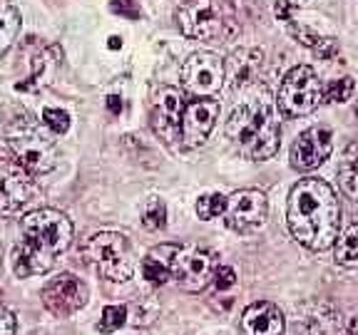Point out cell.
I'll return each instance as SVG.
<instances>
[{"instance_id": "obj_2", "label": "cell", "mask_w": 358, "mask_h": 335, "mask_svg": "<svg viewBox=\"0 0 358 335\" xmlns=\"http://www.w3.org/2000/svg\"><path fill=\"white\" fill-rule=\"evenodd\" d=\"M229 142L254 162H264L279 151V119H276L274 100L264 87H244V95L234 105L227 119Z\"/></svg>"}, {"instance_id": "obj_15", "label": "cell", "mask_w": 358, "mask_h": 335, "mask_svg": "<svg viewBox=\"0 0 358 335\" xmlns=\"http://www.w3.org/2000/svg\"><path fill=\"white\" fill-rule=\"evenodd\" d=\"M219 119V102L212 97H196L187 102L185 117H182V142L187 147H201L212 134Z\"/></svg>"}, {"instance_id": "obj_16", "label": "cell", "mask_w": 358, "mask_h": 335, "mask_svg": "<svg viewBox=\"0 0 358 335\" xmlns=\"http://www.w3.org/2000/svg\"><path fill=\"white\" fill-rule=\"evenodd\" d=\"M241 335H284V313L268 301L252 303L239 318Z\"/></svg>"}, {"instance_id": "obj_6", "label": "cell", "mask_w": 358, "mask_h": 335, "mask_svg": "<svg viewBox=\"0 0 358 335\" xmlns=\"http://www.w3.org/2000/svg\"><path fill=\"white\" fill-rule=\"evenodd\" d=\"M8 147L15 162L30 174H48L57 167V147L35 119L15 117L8 124Z\"/></svg>"}, {"instance_id": "obj_9", "label": "cell", "mask_w": 358, "mask_h": 335, "mask_svg": "<svg viewBox=\"0 0 358 335\" xmlns=\"http://www.w3.org/2000/svg\"><path fill=\"white\" fill-rule=\"evenodd\" d=\"M217 268V256L212 251L179 246L172 266V278L179 283V288L196 293V290H204L212 283Z\"/></svg>"}, {"instance_id": "obj_11", "label": "cell", "mask_w": 358, "mask_h": 335, "mask_svg": "<svg viewBox=\"0 0 358 335\" xmlns=\"http://www.w3.org/2000/svg\"><path fill=\"white\" fill-rule=\"evenodd\" d=\"M187 100L177 87H159L152 97L150 119L152 129L167 144L182 142V117H185Z\"/></svg>"}, {"instance_id": "obj_34", "label": "cell", "mask_w": 358, "mask_h": 335, "mask_svg": "<svg viewBox=\"0 0 358 335\" xmlns=\"http://www.w3.org/2000/svg\"><path fill=\"white\" fill-rule=\"evenodd\" d=\"M35 335H43V333H35Z\"/></svg>"}, {"instance_id": "obj_17", "label": "cell", "mask_w": 358, "mask_h": 335, "mask_svg": "<svg viewBox=\"0 0 358 335\" xmlns=\"http://www.w3.org/2000/svg\"><path fill=\"white\" fill-rule=\"evenodd\" d=\"M179 246L174 244H162L155 246L145 258H142V276H145L150 283H167L172 281V266L174 256H177Z\"/></svg>"}, {"instance_id": "obj_32", "label": "cell", "mask_w": 358, "mask_h": 335, "mask_svg": "<svg viewBox=\"0 0 358 335\" xmlns=\"http://www.w3.org/2000/svg\"><path fill=\"white\" fill-rule=\"evenodd\" d=\"M348 335H358V315L351 320V325H348Z\"/></svg>"}, {"instance_id": "obj_21", "label": "cell", "mask_w": 358, "mask_h": 335, "mask_svg": "<svg viewBox=\"0 0 358 335\" xmlns=\"http://www.w3.org/2000/svg\"><path fill=\"white\" fill-rule=\"evenodd\" d=\"M334 246L336 263H341L346 268H358V234L341 236V239H336Z\"/></svg>"}, {"instance_id": "obj_33", "label": "cell", "mask_w": 358, "mask_h": 335, "mask_svg": "<svg viewBox=\"0 0 358 335\" xmlns=\"http://www.w3.org/2000/svg\"><path fill=\"white\" fill-rule=\"evenodd\" d=\"M356 117H358V105H356Z\"/></svg>"}, {"instance_id": "obj_3", "label": "cell", "mask_w": 358, "mask_h": 335, "mask_svg": "<svg viewBox=\"0 0 358 335\" xmlns=\"http://www.w3.org/2000/svg\"><path fill=\"white\" fill-rule=\"evenodd\" d=\"M22 244L13 251V271L17 278L48 274L55 256L73 244V223L57 209H35L20 221Z\"/></svg>"}, {"instance_id": "obj_1", "label": "cell", "mask_w": 358, "mask_h": 335, "mask_svg": "<svg viewBox=\"0 0 358 335\" xmlns=\"http://www.w3.org/2000/svg\"><path fill=\"white\" fill-rule=\"evenodd\" d=\"M291 236L311 251H326L341 231V204L324 179H301L294 184L286 204Z\"/></svg>"}, {"instance_id": "obj_14", "label": "cell", "mask_w": 358, "mask_h": 335, "mask_svg": "<svg viewBox=\"0 0 358 335\" xmlns=\"http://www.w3.org/2000/svg\"><path fill=\"white\" fill-rule=\"evenodd\" d=\"M331 149H334V134H331L329 127L306 129L291 144V167L296 172H311V169L321 167L329 159Z\"/></svg>"}, {"instance_id": "obj_31", "label": "cell", "mask_w": 358, "mask_h": 335, "mask_svg": "<svg viewBox=\"0 0 358 335\" xmlns=\"http://www.w3.org/2000/svg\"><path fill=\"white\" fill-rule=\"evenodd\" d=\"M110 110L112 112H120V110H122V102H120V97H115V95L110 97Z\"/></svg>"}, {"instance_id": "obj_28", "label": "cell", "mask_w": 358, "mask_h": 335, "mask_svg": "<svg viewBox=\"0 0 358 335\" xmlns=\"http://www.w3.org/2000/svg\"><path fill=\"white\" fill-rule=\"evenodd\" d=\"M112 10L129 17V20L140 17V6H137V0H112Z\"/></svg>"}, {"instance_id": "obj_18", "label": "cell", "mask_w": 358, "mask_h": 335, "mask_svg": "<svg viewBox=\"0 0 358 335\" xmlns=\"http://www.w3.org/2000/svg\"><path fill=\"white\" fill-rule=\"evenodd\" d=\"M289 33L294 35L301 45L311 47L319 57H324V60H331V57L338 52V43H336L334 38H324V35L313 33V30L303 28V25H294V22H289Z\"/></svg>"}, {"instance_id": "obj_5", "label": "cell", "mask_w": 358, "mask_h": 335, "mask_svg": "<svg viewBox=\"0 0 358 335\" xmlns=\"http://www.w3.org/2000/svg\"><path fill=\"white\" fill-rule=\"evenodd\" d=\"M83 258L95 274L102 278L122 283L129 281L134 274V251L132 244L127 241L124 234H115V231H100L85 239L83 244Z\"/></svg>"}, {"instance_id": "obj_13", "label": "cell", "mask_w": 358, "mask_h": 335, "mask_svg": "<svg viewBox=\"0 0 358 335\" xmlns=\"http://www.w3.org/2000/svg\"><path fill=\"white\" fill-rule=\"evenodd\" d=\"M90 290L78 276L73 274H60L57 278H50L43 288V303L45 308L60 318H67L78 313L80 308L87 306Z\"/></svg>"}, {"instance_id": "obj_25", "label": "cell", "mask_w": 358, "mask_h": 335, "mask_svg": "<svg viewBox=\"0 0 358 335\" xmlns=\"http://www.w3.org/2000/svg\"><path fill=\"white\" fill-rule=\"evenodd\" d=\"M353 89H356V84H353L351 77L336 80V82H331L329 87L324 89V102H346V100H351Z\"/></svg>"}, {"instance_id": "obj_26", "label": "cell", "mask_w": 358, "mask_h": 335, "mask_svg": "<svg viewBox=\"0 0 358 335\" xmlns=\"http://www.w3.org/2000/svg\"><path fill=\"white\" fill-rule=\"evenodd\" d=\"M43 124L52 134H65L70 129V114L65 110H57V107H48V110H43Z\"/></svg>"}, {"instance_id": "obj_30", "label": "cell", "mask_w": 358, "mask_h": 335, "mask_svg": "<svg viewBox=\"0 0 358 335\" xmlns=\"http://www.w3.org/2000/svg\"><path fill=\"white\" fill-rule=\"evenodd\" d=\"M274 13H276V17H279V20L286 22V25H289V22H294V3H291V0H276Z\"/></svg>"}, {"instance_id": "obj_12", "label": "cell", "mask_w": 358, "mask_h": 335, "mask_svg": "<svg viewBox=\"0 0 358 335\" xmlns=\"http://www.w3.org/2000/svg\"><path fill=\"white\" fill-rule=\"evenodd\" d=\"M35 194V179L28 169L10 159H0V216L20 211Z\"/></svg>"}, {"instance_id": "obj_23", "label": "cell", "mask_w": 358, "mask_h": 335, "mask_svg": "<svg viewBox=\"0 0 358 335\" xmlns=\"http://www.w3.org/2000/svg\"><path fill=\"white\" fill-rule=\"evenodd\" d=\"M142 223L145 229L159 231L167 226V207H164L162 199H150L145 204V211H142Z\"/></svg>"}, {"instance_id": "obj_20", "label": "cell", "mask_w": 358, "mask_h": 335, "mask_svg": "<svg viewBox=\"0 0 358 335\" xmlns=\"http://www.w3.org/2000/svg\"><path fill=\"white\" fill-rule=\"evenodd\" d=\"M20 33V13L13 3L0 0V57L6 55Z\"/></svg>"}, {"instance_id": "obj_8", "label": "cell", "mask_w": 358, "mask_h": 335, "mask_svg": "<svg viewBox=\"0 0 358 335\" xmlns=\"http://www.w3.org/2000/svg\"><path fill=\"white\" fill-rule=\"evenodd\" d=\"M227 70L214 52H194L182 65V87L192 97H214L222 89Z\"/></svg>"}, {"instance_id": "obj_24", "label": "cell", "mask_w": 358, "mask_h": 335, "mask_svg": "<svg viewBox=\"0 0 358 335\" xmlns=\"http://www.w3.org/2000/svg\"><path fill=\"white\" fill-rule=\"evenodd\" d=\"M127 318H129L127 306H107L102 311V318L97 323V328H100V333H115V330H120L127 323Z\"/></svg>"}, {"instance_id": "obj_4", "label": "cell", "mask_w": 358, "mask_h": 335, "mask_svg": "<svg viewBox=\"0 0 358 335\" xmlns=\"http://www.w3.org/2000/svg\"><path fill=\"white\" fill-rule=\"evenodd\" d=\"M179 30L201 43H227L239 30L231 0H185L177 10Z\"/></svg>"}, {"instance_id": "obj_27", "label": "cell", "mask_w": 358, "mask_h": 335, "mask_svg": "<svg viewBox=\"0 0 358 335\" xmlns=\"http://www.w3.org/2000/svg\"><path fill=\"white\" fill-rule=\"evenodd\" d=\"M234 283H236L234 268H229V266H219V268H217V274H214V285H217L219 290H227V288H231Z\"/></svg>"}, {"instance_id": "obj_22", "label": "cell", "mask_w": 358, "mask_h": 335, "mask_svg": "<svg viewBox=\"0 0 358 335\" xmlns=\"http://www.w3.org/2000/svg\"><path fill=\"white\" fill-rule=\"evenodd\" d=\"M196 216L201 221H212L217 216H224V209H227V196L222 194H204L196 199Z\"/></svg>"}, {"instance_id": "obj_19", "label": "cell", "mask_w": 358, "mask_h": 335, "mask_svg": "<svg viewBox=\"0 0 358 335\" xmlns=\"http://www.w3.org/2000/svg\"><path fill=\"white\" fill-rule=\"evenodd\" d=\"M338 181L351 199L358 201V144H348L338 159Z\"/></svg>"}, {"instance_id": "obj_10", "label": "cell", "mask_w": 358, "mask_h": 335, "mask_svg": "<svg viewBox=\"0 0 358 335\" xmlns=\"http://www.w3.org/2000/svg\"><path fill=\"white\" fill-rule=\"evenodd\" d=\"M268 214V201L266 194L259 189H241L227 199V209H224V221L231 231L236 234H252V231L262 229Z\"/></svg>"}, {"instance_id": "obj_29", "label": "cell", "mask_w": 358, "mask_h": 335, "mask_svg": "<svg viewBox=\"0 0 358 335\" xmlns=\"http://www.w3.org/2000/svg\"><path fill=\"white\" fill-rule=\"evenodd\" d=\"M0 335H15V315L6 306H0Z\"/></svg>"}, {"instance_id": "obj_7", "label": "cell", "mask_w": 358, "mask_h": 335, "mask_svg": "<svg viewBox=\"0 0 358 335\" xmlns=\"http://www.w3.org/2000/svg\"><path fill=\"white\" fill-rule=\"evenodd\" d=\"M324 102V84L308 65L289 70L276 95V105L284 117H303L311 114Z\"/></svg>"}]
</instances>
